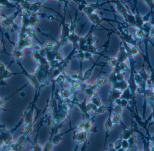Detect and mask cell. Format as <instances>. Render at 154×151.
<instances>
[{"label": "cell", "instance_id": "6da1fadb", "mask_svg": "<svg viewBox=\"0 0 154 151\" xmlns=\"http://www.w3.org/2000/svg\"><path fill=\"white\" fill-rule=\"evenodd\" d=\"M12 135L10 130L6 129L5 125H1V148L4 149L6 146L12 142Z\"/></svg>", "mask_w": 154, "mask_h": 151}, {"label": "cell", "instance_id": "7a4b0ae2", "mask_svg": "<svg viewBox=\"0 0 154 151\" xmlns=\"http://www.w3.org/2000/svg\"><path fill=\"white\" fill-rule=\"evenodd\" d=\"M89 134L85 130H84V131L80 132L77 134H74L72 138L74 140H76V144L74 148V151H77L78 148H79V144H81L83 143H85V144L83 145L82 149L81 150H85L84 148H86L85 146H86V144H87L88 136H89Z\"/></svg>", "mask_w": 154, "mask_h": 151}, {"label": "cell", "instance_id": "3957f363", "mask_svg": "<svg viewBox=\"0 0 154 151\" xmlns=\"http://www.w3.org/2000/svg\"><path fill=\"white\" fill-rule=\"evenodd\" d=\"M118 30L119 32L118 35L121 38L122 41H123L127 44L133 45V46H137L136 41L134 40L131 35L124 31L120 25H118Z\"/></svg>", "mask_w": 154, "mask_h": 151}, {"label": "cell", "instance_id": "277c9868", "mask_svg": "<svg viewBox=\"0 0 154 151\" xmlns=\"http://www.w3.org/2000/svg\"><path fill=\"white\" fill-rule=\"evenodd\" d=\"M21 10L18 9L16 11L14 12L11 16L9 17H6L1 22V30H5L7 27L10 26L11 24L14 23V20L17 18L18 15L20 13Z\"/></svg>", "mask_w": 154, "mask_h": 151}, {"label": "cell", "instance_id": "5b68a950", "mask_svg": "<svg viewBox=\"0 0 154 151\" xmlns=\"http://www.w3.org/2000/svg\"><path fill=\"white\" fill-rule=\"evenodd\" d=\"M108 116L106 119L104 124V129H105V139H104V148L105 149V146L106 145L107 139L109 137V133L112 129V127L113 124L112 122V118H111V114L112 112L108 111Z\"/></svg>", "mask_w": 154, "mask_h": 151}, {"label": "cell", "instance_id": "8992f818", "mask_svg": "<svg viewBox=\"0 0 154 151\" xmlns=\"http://www.w3.org/2000/svg\"><path fill=\"white\" fill-rule=\"evenodd\" d=\"M1 80L3 81L7 79L10 78L11 76L17 75L19 74H23V73H12L8 70V69L6 68L5 65L2 63H1Z\"/></svg>", "mask_w": 154, "mask_h": 151}, {"label": "cell", "instance_id": "52a82bcc", "mask_svg": "<svg viewBox=\"0 0 154 151\" xmlns=\"http://www.w3.org/2000/svg\"><path fill=\"white\" fill-rule=\"evenodd\" d=\"M116 58L120 63L125 62L128 59V53L124 47H120Z\"/></svg>", "mask_w": 154, "mask_h": 151}, {"label": "cell", "instance_id": "ba28073f", "mask_svg": "<svg viewBox=\"0 0 154 151\" xmlns=\"http://www.w3.org/2000/svg\"><path fill=\"white\" fill-rule=\"evenodd\" d=\"M75 129H76V126L74 127H73V128L70 127V129H68L67 131H65V132H62V133L59 134H57L53 135L52 138L51 139V141H52V142L53 145H56L60 143V141H62V137H63L64 134L68 133L69 132L74 130Z\"/></svg>", "mask_w": 154, "mask_h": 151}, {"label": "cell", "instance_id": "9c48e42d", "mask_svg": "<svg viewBox=\"0 0 154 151\" xmlns=\"http://www.w3.org/2000/svg\"><path fill=\"white\" fill-rule=\"evenodd\" d=\"M122 93V91L117 89L112 88L108 95V102L109 103H113L115 100L120 98Z\"/></svg>", "mask_w": 154, "mask_h": 151}, {"label": "cell", "instance_id": "30bf717a", "mask_svg": "<svg viewBox=\"0 0 154 151\" xmlns=\"http://www.w3.org/2000/svg\"><path fill=\"white\" fill-rule=\"evenodd\" d=\"M87 98L86 96H85V98L81 102H77L76 105L78 106V107L80 110V111L82 113V115L84 116H86L87 119H90L89 114H88V112L87 110V103H86V101H87Z\"/></svg>", "mask_w": 154, "mask_h": 151}, {"label": "cell", "instance_id": "8fae6325", "mask_svg": "<svg viewBox=\"0 0 154 151\" xmlns=\"http://www.w3.org/2000/svg\"><path fill=\"white\" fill-rule=\"evenodd\" d=\"M102 4H99L98 3L97 4H90V5L87 6L84 8L83 11L85 14L88 16L94 13V12L96 10L100 7L102 6Z\"/></svg>", "mask_w": 154, "mask_h": 151}, {"label": "cell", "instance_id": "7c38bea8", "mask_svg": "<svg viewBox=\"0 0 154 151\" xmlns=\"http://www.w3.org/2000/svg\"><path fill=\"white\" fill-rule=\"evenodd\" d=\"M96 116L94 115L91 118L86 119L84 120V130H85L88 133H90L92 131L93 129V123L94 120V118Z\"/></svg>", "mask_w": 154, "mask_h": 151}, {"label": "cell", "instance_id": "4fadbf2b", "mask_svg": "<svg viewBox=\"0 0 154 151\" xmlns=\"http://www.w3.org/2000/svg\"><path fill=\"white\" fill-rule=\"evenodd\" d=\"M116 5L118 12L123 17L125 21L127 18V15L129 14L127 9L124 7V6L118 1L116 2Z\"/></svg>", "mask_w": 154, "mask_h": 151}, {"label": "cell", "instance_id": "5bb4252c", "mask_svg": "<svg viewBox=\"0 0 154 151\" xmlns=\"http://www.w3.org/2000/svg\"><path fill=\"white\" fill-rule=\"evenodd\" d=\"M153 27L152 24L150 22H145L141 27V29H142L145 33V39H150L149 35L152 30Z\"/></svg>", "mask_w": 154, "mask_h": 151}, {"label": "cell", "instance_id": "9a60e30c", "mask_svg": "<svg viewBox=\"0 0 154 151\" xmlns=\"http://www.w3.org/2000/svg\"><path fill=\"white\" fill-rule=\"evenodd\" d=\"M100 57V56H99V57ZM99 57L97 60L96 62H94V63H93V65L90 68H89L85 72H84V74H83V82H84L85 81H86V80H88L90 78L91 74H92L93 70H94V68H95V66L97 65V63H98L99 60Z\"/></svg>", "mask_w": 154, "mask_h": 151}, {"label": "cell", "instance_id": "2e32d148", "mask_svg": "<svg viewBox=\"0 0 154 151\" xmlns=\"http://www.w3.org/2000/svg\"><path fill=\"white\" fill-rule=\"evenodd\" d=\"M112 88L117 89L122 92L128 87V83L124 80L120 82H117L115 84L112 85Z\"/></svg>", "mask_w": 154, "mask_h": 151}, {"label": "cell", "instance_id": "e0dca14e", "mask_svg": "<svg viewBox=\"0 0 154 151\" xmlns=\"http://www.w3.org/2000/svg\"><path fill=\"white\" fill-rule=\"evenodd\" d=\"M24 56V52L23 50H16L14 49L13 51V59L14 62H19L21 61Z\"/></svg>", "mask_w": 154, "mask_h": 151}, {"label": "cell", "instance_id": "ac0fdd59", "mask_svg": "<svg viewBox=\"0 0 154 151\" xmlns=\"http://www.w3.org/2000/svg\"><path fill=\"white\" fill-rule=\"evenodd\" d=\"M87 16L90 20L93 23V24H94L95 26H97L100 24V23L102 21L99 16L98 15L94 13H93L92 14Z\"/></svg>", "mask_w": 154, "mask_h": 151}, {"label": "cell", "instance_id": "d6986e66", "mask_svg": "<svg viewBox=\"0 0 154 151\" xmlns=\"http://www.w3.org/2000/svg\"><path fill=\"white\" fill-rule=\"evenodd\" d=\"M39 129H38V131L37 132V135L35 136L34 141L32 142V151H43V148L41 147V145L38 143V131Z\"/></svg>", "mask_w": 154, "mask_h": 151}, {"label": "cell", "instance_id": "ffe728a7", "mask_svg": "<svg viewBox=\"0 0 154 151\" xmlns=\"http://www.w3.org/2000/svg\"><path fill=\"white\" fill-rule=\"evenodd\" d=\"M75 57H76L79 61V63H80V73L81 75H83L82 72V65H83V61H84V60H85V56H84V51H80V50H78V53Z\"/></svg>", "mask_w": 154, "mask_h": 151}, {"label": "cell", "instance_id": "44dd1931", "mask_svg": "<svg viewBox=\"0 0 154 151\" xmlns=\"http://www.w3.org/2000/svg\"><path fill=\"white\" fill-rule=\"evenodd\" d=\"M33 123H30L25 125V128L23 132V135L26 137L28 141L29 139V137L33 131Z\"/></svg>", "mask_w": 154, "mask_h": 151}, {"label": "cell", "instance_id": "7402d4cb", "mask_svg": "<svg viewBox=\"0 0 154 151\" xmlns=\"http://www.w3.org/2000/svg\"><path fill=\"white\" fill-rule=\"evenodd\" d=\"M133 134H134V131L132 128L131 129H124L123 133L121 134V138L123 139L128 140Z\"/></svg>", "mask_w": 154, "mask_h": 151}, {"label": "cell", "instance_id": "603a6c76", "mask_svg": "<svg viewBox=\"0 0 154 151\" xmlns=\"http://www.w3.org/2000/svg\"><path fill=\"white\" fill-rule=\"evenodd\" d=\"M127 140L129 143L130 148L132 149V150H135V151L137 150V149H136L137 148V145H136L137 142H136V138L134 134Z\"/></svg>", "mask_w": 154, "mask_h": 151}, {"label": "cell", "instance_id": "cb8c5ba5", "mask_svg": "<svg viewBox=\"0 0 154 151\" xmlns=\"http://www.w3.org/2000/svg\"><path fill=\"white\" fill-rule=\"evenodd\" d=\"M42 2L43 1H38L31 4V6L29 10V11L33 14H35L41 8Z\"/></svg>", "mask_w": 154, "mask_h": 151}, {"label": "cell", "instance_id": "d4e9b609", "mask_svg": "<svg viewBox=\"0 0 154 151\" xmlns=\"http://www.w3.org/2000/svg\"><path fill=\"white\" fill-rule=\"evenodd\" d=\"M125 22L127 23L128 24V25L132 26V27H135V28H136L137 29L136 21V19H135V15L128 14L127 19L125 20Z\"/></svg>", "mask_w": 154, "mask_h": 151}, {"label": "cell", "instance_id": "484cf974", "mask_svg": "<svg viewBox=\"0 0 154 151\" xmlns=\"http://www.w3.org/2000/svg\"><path fill=\"white\" fill-rule=\"evenodd\" d=\"M29 26L34 27L38 24L39 19L35 14H33L29 17Z\"/></svg>", "mask_w": 154, "mask_h": 151}, {"label": "cell", "instance_id": "4316f807", "mask_svg": "<svg viewBox=\"0 0 154 151\" xmlns=\"http://www.w3.org/2000/svg\"><path fill=\"white\" fill-rule=\"evenodd\" d=\"M73 94L71 89L66 90L63 87L61 89L60 91V97L62 99H66L68 98L71 94Z\"/></svg>", "mask_w": 154, "mask_h": 151}, {"label": "cell", "instance_id": "83f0119b", "mask_svg": "<svg viewBox=\"0 0 154 151\" xmlns=\"http://www.w3.org/2000/svg\"><path fill=\"white\" fill-rule=\"evenodd\" d=\"M29 84V83H28V84H24V86H22L21 88H19V89H18V90H17V91H15V92L14 93H13V94H11V95L9 96L8 97H6V98H1V109L2 108V106H4V104H5V102H6V101H7V100H8V99H10V97H12L13 95H15V93H17V92H19V91H20V90L23 89V88H24V87H26V86H27V85Z\"/></svg>", "mask_w": 154, "mask_h": 151}, {"label": "cell", "instance_id": "f1b7e54d", "mask_svg": "<svg viewBox=\"0 0 154 151\" xmlns=\"http://www.w3.org/2000/svg\"><path fill=\"white\" fill-rule=\"evenodd\" d=\"M112 120L113 125L121 124L123 123L122 121L121 114L113 113Z\"/></svg>", "mask_w": 154, "mask_h": 151}, {"label": "cell", "instance_id": "f546056e", "mask_svg": "<svg viewBox=\"0 0 154 151\" xmlns=\"http://www.w3.org/2000/svg\"><path fill=\"white\" fill-rule=\"evenodd\" d=\"M142 68L141 70H140L138 72L139 75L143 79V82H147L149 79V76L147 74V73L145 69V65H144V62L142 65Z\"/></svg>", "mask_w": 154, "mask_h": 151}, {"label": "cell", "instance_id": "4dcf8cb0", "mask_svg": "<svg viewBox=\"0 0 154 151\" xmlns=\"http://www.w3.org/2000/svg\"><path fill=\"white\" fill-rule=\"evenodd\" d=\"M114 102H115L116 105H119L120 106L123 108V107L128 106L129 102V101L126 99H121V98H119L115 100Z\"/></svg>", "mask_w": 154, "mask_h": 151}, {"label": "cell", "instance_id": "1f68e13d", "mask_svg": "<svg viewBox=\"0 0 154 151\" xmlns=\"http://www.w3.org/2000/svg\"><path fill=\"white\" fill-rule=\"evenodd\" d=\"M91 102L97 107H99L102 105L101 100L97 95L94 94L91 98Z\"/></svg>", "mask_w": 154, "mask_h": 151}, {"label": "cell", "instance_id": "d6a6232c", "mask_svg": "<svg viewBox=\"0 0 154 151\" xmlns=\"http://www.w3.org/2000/svg\"><path fill=\"white\" fill-rule=\"evenodd\" d=\"M134 79H135V82L136 83L137 86H138V88H141L143 85V80L138 73L136 72L135 73Z\"/></svg>", "mask_w": 154, "mask_h": 151}, {"label": "cell", "instance_id": "836d02e7", "mask_svg": "<svg viewBox=\"0 0 154 151\" xmlns=\"http://www.w3.org/2000/svg\"><path fill=\"white\" fill-rule=\"evenodd\" d=\"M135 19L136 21V25H137V29H141L142 27L143 24H144V20L143 19V18L140 16L139 14L136 15H135Z\"/></svg>", "mask_w": 154, "mask_h": 151}, {"label": "cell", "instance_id": "e575fe53", "mask_svg": "<svg viewBox=\"0 0 154 151\" xmlns=\"http://www.w3.org/2000/svg\"><path fill=\"white\" fill-rule=\"evenodd\" d=\"M82 91L85 93L86 97H88V98H91L92 96L94 95V93H95L94 91H93L92 89L88 87V85H87L86 87Z\"/></svg>", "mask_w": 154, "mask_h": 151}, {"label": "cell", "instance_id": "d590c367", "mask_svg": "<svg viewBox=\"0 0 154 151\" xmlns=\"http://www.w3.org/2000/svg\"><path fill=\"white\" fill-rule=\"evenodd\" d=\"M134 33L137 39L142 40L143 38H145V33L143 30L141 29H136L134 32Z\"/></svg>", "mask_w": 154, "mask_h": 151}, {"label": "cell", "instance_id": "8d00e7d4", "mask_svg": "<svg viewBox=\"0 0 154 151\" xmlns=\"http://www.w3.org/2000/svg\"><path fill=\"white\" fill-rule=\"evenodd\" d=\"M108 108V107L103 105H101V106L98 107L97 110L94 111V115L96 116L99 115L103 114L107 110Z\"/></svg>", "mask_w": 154, "mask_h": 151}, {"label": "cell", "instance_id": "74e56055", "mask_svg": "<svg viewBox=\"0 0 154 151\" xmlns=\"http://www.w3.org/2000/svg\"><path fill=\"white\" fill-rule=\"evenodd\" d=\"M55 83H57L59 85H61V87H63V84L64 82L66 81V76L62 74H60L56 79L53 80Z\"/></svg>", "mask_w": 154, "mask_h": 151}, {"label": "cell", "instance_id": "f35d334b", "mask_svg": "<svg viewBox=\"0 0 154 151\" xmlns=\"http://www.w3.org/2000/svg\"><path fill=\"white\" fill-rule=\"evenodd\" d=\"M108 81L112 85H113V84H115V83H116L118 82L117 78H116V74L114 72L112 71V73L110 74V75L108 76Z\"/></svg>", "mask_w": 154, "mask_h": 151}, {"label": "cell", "instance_id": "ab89813d", "mask_svg": "<svg viewBox=\"0 0 154 151\" xmlns=\"http://www.w3.org/2000/svg\"><path fill=\"white\" fill-rule=\"evenodd\" d=\"M107 81H108V79L105 77H100L97 79V80L95 81V83L101 87L102 86L106 84Z\"/></svg>", "mask_w": 154, "mask_h": 151}, {"label": "cell", "instance_id": "60d3db41", "mask_svg": "<svg viewBox=\"0 0 154 151\" xmlns=\"http://www.w3.org/2000/svg\"><path fill=\"white\" fill-rule=\"evenodd\" d=\"M55 45L52 43L50 42H48L45 43L43 46V49L45 50L46 52L51 51L53 50V48L55 47Z\"/></svg>", "mask_w": 154, "mask_h": 151}, {"label": "cell", "instance_id": "b9f144b4", "mask_svg": "<svg viewBox=\"0 0 154 151\" xmlns=\"http://www.w3.org/2000/svg\"><path fill=\"white\" fill-rule=\"evenodd\" d=\"M119 68L121 72H130V69H129L127 64L125 62L120 63L119 64Z\"/></svg>", "mask_w": 154, "mask_h": 151}, {"label": "cell", "instance_id": "7bdbcfd3", "mask_svg": "<svg viewBox=\"0 0 154 151\" xmlns=\"http://www.w3.org/2000/svg\"><path fill=\"white\" fill-rule=\"evenodd\" d=\"M32 28L33 27H30V26L27 28L26 35L29 38H37L35 37L34 30L33 29H32Z\"/></svg>", "mask_w": 154, "mask_h": 151}, {"label": "cell", "instance_id": "ee69618b", "mask_svg": "<svg viewBox=\"0 0 154 151\" xmlns=\"http://www.w3.org/2000/svg\"><path fill=\"white\" fill-rule=\"evenodd\" d=\"M123 140V139L120 138L114 143V147L116 151H119L121 148H122Z\"/></svg>", "mask_w": 154, "mask_h": 151}, {"label": "cell", "instance_id": "f6af8a7d", "mask_svg": "<svg viewBox=\"0 0 154 151\" xmlns=\"http://www.w3.org/2000/svg\"><path fill=\"white\" fill-rule=\"evenodd\" d=\"M108 65L113 68H114L118 63L117 58H113V57L108 58Z\"/></svg>", "mask_w": 154, "mask_h": 151}, {"label": "cell", "instance_id": "bcb514c9", "mask_svg": "<svg viewBox=\"0 0 154 151\" xmlns=\"http://www.w3.org/2000/svg\"><path fill=\"white\" fill-rule=\"evenodd\" d=\"M144 1L146 5L149 6V8L150 9V12L152 14L153 10H154V0H144Z\"/></svg>", "mask_w": 154, "mask_h": 151}, {"label": "cell", "instance_id": "7dc6e473", "mask_svg": "<svg viewBox=\"0 0 154 151\" xmlns=\"http://www.w3.org/2000/svg\"><path fill=\"white\" fill-rule=\"evenodd\" d=\"M93 54L87 51H84V56H85V59L86 60L89 61H92L93 63H94V61L92 57Z\"/></svg>", "mask_w": 154, "mask_h": 151}, {"label": "cell", "instance_id": "c3c4849f", "mask_svg": "<svg viewBox=\"0 0 154 151\" xmlns=\"http://www.w3.org/2000/svg\"><path fill=\"white\" fill-rule=\"evenodd\" d=\"M123 107L120 106L119 105H116L113 108V112L114 113L118 114H122L123 111Z\"/></svg>", "mask_w": 154, "mask_h": 151}, {"label": "cell", "instance_id": "681fc988", "mask_svg": "<svg viewBox=\"0 0 154 151\" xmlns=\"http://www.w3.org/2000/svg\"><path fill=\"white\" fill-rule=\"evenodd\" d=\"M88 87L90 88V89H92L93 91H94V92H95L96 91L99 90L101 88V87L97 85L95 83L92 84H90V85H88Z\"/></svg>", "mask_w": 154, "mask_h": 151}, {"label": "cell", "instance_id": "f907efd6", "mask_svg": "<svg viewBox=\"0 0 154 151\" xmlns=\"http://www.w3.org/2000/svg\"><path fill=\"white\" fill-rule=\"evenodd\" d=\"M1 5H3V6H7L8 7H12V8L15 7V6L13 5L12 4H10L8 1V0H1Z\"/></svg>", "mask_w": 154, "mask_h": 151}, {"label": "cell", "instance_id": "816d5d0a", "mask_svg": "<svg viewBox=\"0 0 154 151\" xmlns=\"http://www.w3.org/2000/svg\"><path fill=\"white\" fill-rule=\"evenodd\" d=\"M122 148L124 150L129 149L130 148L129 143H128V140L126 139H123L122 141Z\"/></svg>", "mask_w": 154, "mask_h": 151}, {"label": "cell", "instance_id": "f5cc1de1", "mask_svg": "<svg viewBox=\"0 0 154 151\" xmlns=\"http://www.w3.org/2000/svg\"><path fill=\"white\" fill-rule=\"evenodd\" d=\"M116 78H117L118 82H120V81H123L124 80V76L122 72L116 74Z\"/></svg>", "mask_w": 154, "mask_h": 151}, {"label": "cell", "instance_id": "db71d44e", "mask_svg": "<svg viewBox=\"0 0 154 151\" xmlns=\"http://www.w3.org/2000/svg\"><path fill=\"white\" fill-rule=\"evenodd\" d=\"M150 70H151V74L150 77V81L152 86H154V70L153 68H151Z\"/></svg>", "mask_w": 154, "mask_h": 151}, {"label": "cell", "instance_id": "11a10c76", "mask_svg": "<svg viewBox=\"0 0 154 151\" xmlns=\"http://www.w3.org/2000/svg\"><path fill=\"white\" fill-rule=\"evenodd\" d=\"M76 129H81L84 128V120L80 121L76 125Z\"/></svg>", "mask_w": 154, "mask_h": 151}, {"label": "cell", "instance_id": "9f6ffc18", "mask_svg": "<svg viewBox=\"0 0 154 151\" xmlns=\"http://www.w3.org/2000/svg\"><path fill=\"white\" fill-rule=\"evenodd\" d=\"M94 106V105H93V103L91 102H90V103L87 104V106H86V107H87V110L88 112L90 111L93 110Z\"/></svg>", "mask_w": 154, "mask_h": 151}, {"label": "cell", "instance_id": "6f0895ef", "mask_svg": "<svg viewBox=\"0 0 154 151\" xmlns=\"http://www.w3.org/2000/svg\"><path fill=\"white\" fill-rule=\"evenodd\" d=\"M108 151H116L114 147V143H109L108 145Z\"/></svg>", "mask_w": 154, "mask_h": 151}, {"label": "cell", "instance_id": "680465c9", "mask_svg": "<svg viewBox=\"0 0 154 151\" xmlns=\"http://www.w3.org/2000/svg\"><path fill=\"white\" fill-rule=\"evenodd\" d=\"M147 136V138L149 141H151L154 144V134H152L151 135H149Z\"/></svg>", "mask_w": 154, "mask_h": 151}, {"label": "cell", "instance_id": "91938a15", "mask_svg": "<svg viewBox=\"0 0 154 151\" xmlns=\"http://www.w3.org/2000/svg\"><path fill=\"white\" fill-rule=\"evenodd\" d=\"M154 37V28L153 27L152 30H151V32H150V35H149V38H151Z\"/></svg>", "mask_w": 154, "mask_h": 151}, {"label": "cell", "instance_id": "94428289", "mask_svg": "<svg viewBox=\"0 0 154 151\" xmlns=\"http://www.w3.org/2000/svg\"><path fill=\"white\" fill-rule=\"evenodd\" d=\"M152 113H151V115H150V116L151 117H152L153 118V120H154V108H153V109H152Z\"/></svg>", "mask_w": 154, "mask_h": 151}, {"label": "cell", "instance_id": "6125c7cd", "mask_svg": "<svg viewBox=\"0 0 154 151\" xmlns=\"http://www.w3.org/2000/svg\"><path fill=\"white\" fill-rule=\"evenodd\" d=\"M150 89L151 92L154 94V86H152V87L150 88Z\"/></svg>", "mask_w": 154, "mask_h": 151}, {"label": "cell", "instance_id": "be15d7a7", "mask_svg": "<svg viewBox=\"0 0 154 151\" xmlns=\"http://www.w3.org/2000/svg\"><path fill=\"white\" fill-rule=\"evenodd\" d=\"M59 1H61V2H64L65 4H67V1H65V0H58Z\"/></svg>", "mask_w": 154, "mask_h": 151}, {"label": "cell", "instance_id": "e7e4bbea", "mask_svg": "<svg viewBox=\"0 0 154 151\" xmlns=\"http://www.w3.org/2000/svg\"><path fill=\"white\" fill-rule=\"evenodd\" d=\"M41 1H43V2H44V1H48V0H41Z\"/></svg>", "mask_w": 154, "mask_h": 151}, {"label": "cell", "instance_id": "03108f58", "mask_svg": "<svg viewBox=\"0 0 154 151\" xmlns=\"http://www.w3.org/2000/svg\"><path fill=\"white\" fill-rule=\"evenodd\" d=\"M151 151H154V147H153V148H152V149H151Z\"/></svg>", "mask_w": 154, "mask_h": 151}]
</instances>
